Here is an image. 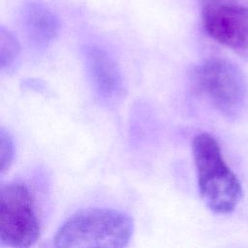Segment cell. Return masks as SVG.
Returning a JSON list of instances; mask_svg holds the SVG:
<instances>
[{
	"mask_svg": "<svg viewBox=\"0 0 248 248\" xmlns=\"http://www.w3.org/2000/svg\"><path fill=\"white\" fill-rule=\"evenodd\" d=\"M133 229V220L125 212L104 207L85 208L71 215L60 226L53 237V246L125 247Z\"/></svg>",
	"mask_w": 248,
	"mask_h": 248,
	"instance_id": "obj_1",
	"label": "cell"
},
{
	"mask_svg": "<svg viewBox=\"0 0 248 248\" xmlns=\"http://www.w3.org/2000/svg\"><path fill=\"white\" fill-rule=\"evenodd\" d=\"M192 150L199 191L205 204L216 213L233 211L242 196L241 184L224 160L217 140L200 133L193 139Z\"/></svg>",
	"mask_w": 248,
	"mask_h": 248,
	"instance_id": "obj_2",
	"label": "cell"
},
{
	"mask_svg": "<svg viewBox=\"0 0 248 248\" xmlns=\"http://www.w3.org/2000/svg\"><path fill=\"white\" fill-rule=\"evenodd\" d=\"M40 223L33 196L21 182H9L0 193L1 246L29 247L40 236Z\"/></svg>",
	"mask_w": 248,
	"mask_h": 248,
	"instance_id": "obj_3",
	"label": "cell"
},
{
	"mask_svg": "<svg viewBox=\"0 0 248 248\" xmlns=\"http://www.w3.org/2000/svg\"><path fill=\"white\" fill-rule=\"evenodd\" d=\"M194 78L198 88L223 114L234 115L241 108L247 93L246 83L241 72L231 62L207 59L195 70Z\"/></svg>",
	"mask_w": 248,
	"mask_h": 248,
	"instance_id": "obj_4",
	"label": "cell"
},
{
	"mask_svg": "<svg viewBox=\"0 0 248 248\" xmlns=\"http://www.w3.org/2000/svg\"><path fill=\"white\" fill-rule=\"evenodd\" d=\"M202 23L214 41L248 50V4L241 0H201Z\"/></svg>",
	"mask_w": 248,
	"mask_h": 248,
	"instance_id": "obj_5",
	"label": "cell"
},
{
	"mask_svg": "<svg viewBox=\"0 0 248 248\" xmlns=\"http://www.w3.org/2000/svg\"><path fill=\"white\" fill-rule=\"evenodd\" d=\"M85 65L93 86L107 102H115L124 94V81L115 61L98 46H86L83 52Z\"/></svg>",
	"mask_w": 248,
	"mask_h": 248,
	"instance_id": "obj_6",
	"label": "cell"
},
{
	"mask_svg": "<svg viewBox=\"0 0 248 248\" xmlns=\"http://www.w3.org/2000/svg\"><path fill=\"white\" fill-rule=\"evenodd\" d=\"M25 25L30 39L39 46L49 44L58 34V18L47 8L31 4L25 13Z\"/></svg>",
	"mask_w": 248,
	"mask_h": 248,
	"instance_id": "obj_7",
	"label": "cell"
},
{
	"mask_svg": "<svg viewBox=\"0 0 248 248\" xmlns=\"http://www.w3.org/2000/svg\"><path fill=\"white\" fill-rule=\"evenodd\" d=\"M19 53V44L15 35L4 26L0 28V64L3 71L13 67Z\"/></svg>",
	"mask_w": 248,
	"mask_h": 248,
	"instance_id": "obj_8",
	"label": "cell"
},
{
	"mask_svg": "<svg viewBox=\"0 0 248 248\" xmlns=\"http://www.w3.org/2000/svg\"><path fill=\"white\" fill-rule=\"evenodd\" d=\"M15 157V144L11 134L3 127L0 132V163L1 175L9 171Z\"/></svg>",
	"mask_w": 248,
	"mask_h": 248,
	"instance_id": "obj_9",
	"label": "cell"
}]
</instances>
